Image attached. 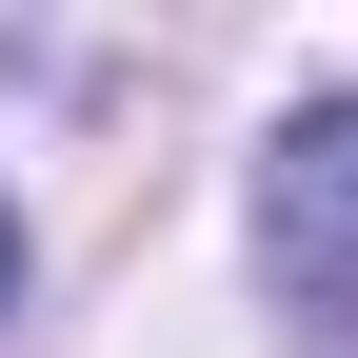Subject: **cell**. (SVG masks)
Listing matches in <instances>:
<instances>
[{
    "label": "cell",
    "instance_id": "6da1fadb",
    "mask_svg": "<svg viewBox=\"0 0 358 358\" xmlns=\"http://www.w3.org/2000/svg\"><path fill=\"white\" fill-rule=\"evenodd\" d=\"M259 279H279V338L358 358V100H299L259 140Z\"/></svg>",
    "mask_w": 358,
    "mask_h": 358
},
{
    "label": "cell",
    "instance_id": "7a4b0ae2",
    "mask_svg": "<svg viewBox=\"0 0 358 358\" xmlns=\"http://www.w3.org/2000/svg\"><path fill=\"white\" fill-rule=\"evenodd\" d=\"M0 299H20V219H0Z\"/></svg>",
    "mask_w": 358,
    "mask_h": 358
}]
</instances>
